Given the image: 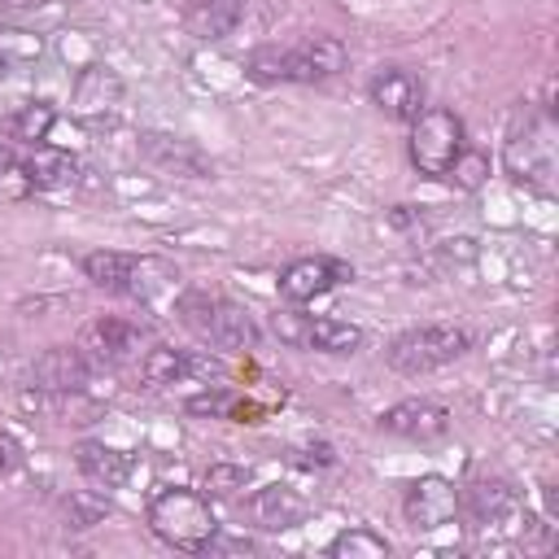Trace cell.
Wrapping results in <instances>:
<instances>
[{
    "label": "cell",
    "instance_id": "1",
    "mask_svg": "<svg viewBox=\"0 0 559 559\" xmlns=\"http://www.w3.org/2000/svg\"><path fill=\"white\" fill-rule=\"evenodd\" d=\"M148 528L175 546V550H188V555H201L214 533H218V520H214V507L205 493L197 489H162L153 502H148Z\"/></svg>",
    "mask_w": 559,
    "mask_h": 559
},
{
    "label": "cell",
    "instance_id": "2",
    "mask_svg": "<svg viewBox=\"0 0 559 559\" xmlns=\"http://www.w3.org/2000/svg\"><path fill=\"white\" fill-rule=\"evenodd\" d=\"M467 349V332L454 323H424V328H406L389 341L384 362L402 376H428L445 362H454Z\"/></svg>",
    "mask_w": 559,
    "mask_h": 559
},
{
    "label": "cell",
    "instance_id": "3",
    "mask_svg": "<svg viewBox=\"0 0 559 559\" xmlns=\"http://www.w3.org/2000/svg\"><path fill=\"white\" fill-rule=\"evenodd\" d=\"M411 122H415L411 127V162H415V170L428 175V179H445L450 162L463 148L459 114H450V109H419Z\"/></svg>",
    "mask_w": 559,
    "mask_h": 559
},
{
    "label": "cell",
    "instance_id": "4",
    "mask_svg": "<svg viewBox=\"0 0 559 559\" xmlns=\"http://www.w3.org/2000/svg\"><path fill=\"white\" fill-rule=\"evenodd\" d=\"M402 511H406L411 528H424V533L445 528L459 515V485L437 476V472H428V476L411 480V489L402 498Z\"/></svg>",
    "mask_w": 559,
    "mask_h": 559
},
{
    "label": "cell",
    "instance_id": "5",
    "mask_svg": "<svg viewBox=\"0 0 559 559\" xmlns=\"http://www.w3.org/2000/svg\"><path fill=\"white\" fill-rule=\"evenodd\" d=\"M502 166H507V175L515 179V183H528V188H550V170H555V162H550V140H546V127H524V131H515L511 140H507V148H502Z\"/></svg>",
    "mask_w": 559,
    "mask_h": 559
},
{
    "label": "cell",
    "instance_id": "6",
    "mask_svg": "<svg viewBox=\"0 0 559 559\" xmlns=\"http://www.w3.org/2000/svg\"><path fill=\"white\" fill-rule=\"evenodd\" d=\"M354 275V266L349 262H341V258H297V262H288L284 266V275H280V293H284V301H314V297H323L328 288H336V284H345Z\"/></svg>",
    "mask_w": 559,
    "mask_h": 559
},
{
    "label": "cell",
    "instance_id": "7",
    "mask_svg": "<svg viewBox=\"0 0 559 559\" xmlns=\"http://www.w3.org/2000/svg\"><path fill=\"white\" fill-rule=\"evenodd\" d=\"M380 428L393 437H406V441H437L450 428V411L441 402H428V397H406L380 415Z\"/></svg>",
    "mask_w": 559,
    "mask_h": 559
},
{
    "label": "cell",
    "instance_id": "8",
    "mask_svg": "<svg viewBox=\"0 0 559 559\" xmlns=\"http://www.w3.org/2000/svg\"><path fill=\"white\" fill-rule=\"evenodd\" d=\"M367 92H371V105L384 118H397V122H411L419 114V105H424V83L411 70H402V66L376 70V79H371Z\"/></svg>",
    "mask_w": 559,
    "mask_h": 559
},
{
    "label": "cell",
    "instance_id": "9",
    "mask_svg": "<svg viewBox=\"0 0 559 559\" xmlns=\"http://www.w3.org/2000/svg\"><path fill=\"white\" fill-rule=\"evenodd\" d=\"M459 511L476 524V528H493L520 515V493L507 480H476L467 485V493L459 489Z\"/></svg>",
    "mask_w": 559,
    "mask_h": 559
},
{
    "label": "cell",
    "instance_id": "10",
    "mask_svg": "<svg viewBox=\"0 0 559 559\" xmlns=\"http://www.w3.org/2000/svg\"><path fill=\"white\" fill-rule=\"evenodd\" d=\"M345 70V44L336 35H310L288 48V83H323Z\"/></svg>",
    "mask_w": 559,
    "mask_h": 559
},
{
    "label": "cell",
    "instance_id": "11",
    "mask_svg": "<svg viewBox=\"0 0 559 559\" xmlns=\"http://www.w3.org/2000/svg\"><path fill=\"white\" fill-rule=\"evenodd\" d=\"M122 100V79L109 70V66H87L79 70L74 79V92H70V105L79 118H109Z\"/></svg>",
    "mask_w": 559,
    "mask_h": 559
},
{
    "label": "cell",
    "instance_id": "12",
    "mask_svg": "<svg viewBox=\"0 0 559 559\" xmlns=\"http://www.w3.org/2000/svg\"><path fill=\"white\" fill-rule=\"evenodd\" d=\"M87 358H96V362H127L135 349H140V328L135 323H127V319H114V314H105V319H92L87 328H83V345H79Z\"/></svg>",
    "mask_w": 559,
    "mask_h": 559
},
{
    "label": "cell",
    "instance_id": "13",
    "mask_svg": "<svg viewBox=\"0 0 559 559\" xmlns=\"http://www.w3.org/2000/svg\"><path fill=\"white\" fill-rule=\"evenodd\" d=\"M83 384H87V354L83 349L57 345V349L39 354V362H35V389H44V393H79Z\"/></svg>",
    "mask_w": 559,
    "mask_h": 559
},
{
    "label": "cell",
    "instance_id": "14",
    "mask_svg": "<svg viewBox=\"0 0 559 559\" xmlns=\"http://www.w3.org/2000/svg\"><path fill=\"white\" fill-rule=\"evenodd\" d=\"M249 515L258 520V528H266V533H284V528L301 524V515H306V498H301L297 489H288V485H262V489L253 493V502H249Z\"/></svg>",
    "mask_w": 559,
    "mask_h": 559
},
{
    "label": "cell",
    "instance_id": "15",
    "mask_svg": "<svg viewBox=\"0 0 559 559\" xmlns=\"http://www.w3.org/2000/svg\"><path fill=\"white\" fill-rule=\"evenodd\" d=\"M201 336H210V341L223 345V349H245V345L258 341V328H253V314H249L245 306L210 297V314H205Z\"/></svg>",
    "mask_w": 559,
    "mask_h": 559
},
{
    "label": "cell",
    "instance_id": "16",
    "mask_svg": "<svg viewBox=\"0 0 559 559\" xmlns=\"http://www.w3.org/2000/svg\"><path fill=\"white\" fill-rule=\"evenodd\" d=\"M240 17H245V0H188L183 4V26L205 44L227 39Z\"/></svg>",
    "mask_w": 559,
    "mask_h": 559
},
{
    "label": "cell",
    "instance_id": "17",
    "mask_svg": "<svg viewBox=\"0 0 559 559\" xmlns=\"http://www.w3.org/2000/svg\"><path fill=\"white\" fill-rule=\"evenodd\" d=\"M74 459H79V472H83L96 489H122L127 476H131V459H127L122 450L105 445V441H83V445L74 450Z\"/></svg>",
    "mask_w": 559,
    "mask_h": 559
},
{
    "label": "cell",
    "instance_id": "18",
    "mask_svg": "<svg viewBox=\"0 0 559 559\" xmlns=\"http://www.w3.org/2000/svg\"><path fill=\"white\" fill-rule=\"evenodd\" d=\"M22 175H26L31 188H66L74 179V157L57 144H35L22 157Z\"/></svg>",
    "mask_w": 559,
    "mask_h": 559
},
{
    "label": "cell",
    "instance_id": "19",
    "mask_svg": "<svg viewBox=\"0 0 559 559\" xmlns=\"http://www.w3.org/2000/svg\"><path fill=\"white\" fill-rule=\"evenodd\" d=\"M301 345L319 349V354H354L362 345V328L358 323H345V319H306L301 332H297Z\"/></svg>",
    "mask_w": 559,
    "mask_h": 559
},
{
    "label": "cell",
    "instance_id": "20",
    "mask_svg": "<svg viewBox=\"0 0 559 559\" xmlns=\"http://www.w3.org/2000/svg\"><path fill=\"white\" fill-rule=\"evenodd\" d=\"M83 271L96 288L105 293H127L131 288V275H135V258L131 253H114V249H96L83 258Z\"/></svg>",
    "mask_w": 559,
    "mask_h": 559
},
{
    "label": "cell",
    "instance_id": "21",
    "mask_svg": "<svg viewBox=\"0 0 559 559\" xmlns=\"http://www.w3.org/2000/svg\"><path fill=\"white\" fill-rule=\"evenodd\" d=\"M140 376H144V384H175L179 376H188V354L170 349V345H153L140 358Z\"/></svg>",
    "mask_w": 559,
    "mask_h": 559
},
{
    "label": "cell",
    "instance_id": "22",
    "mask_svg": "<svg viewBox=\"0 0 559 559\" xmlns=\"http://www.w3.org/2000/svg\"><path fill=\"white\" fill-rule=\"evenodd\" d=\"M328 555L332 559H384L389 555V542L371 528H345L328 542Z\"/></svg>",
    "mask_w": 559,
    "mask_h": 559
},
{
    "label": "cell",
    "instance_id": "23",
    "mask_svg": "<svg viewBox=\"0 0 559 559\" xmlns=\"http://www.w3.org/2000/svg\"><path fill=\"white\" fill-rule=\"evenodd\" d=\"M253 485V472L245 463H214L205 472V498H240Z\"/></svg>",
    "mask_w": 559,
    "mask_h": 559
},
{
    "label": "cell",
    "instance_id": "24",
    "mask_svg": "<svg viewBox=\"0 0 559 559\" xmlns=\"http://www.w3.org/2000/svg\"><path fill=\"white\" fill-rule=\"evenodd\" d=\"M445 179L454 183V188H463V192H476L485 179H489V157L485 153H476V148H459V157L450 162V170H445Z\"/></svg>",
    "mask_w": 559,
    "mask_h": 559
},
{
    "label": "cell",
    "instance_id": "25",
    "mask_svg": "<svg viewBox=\"0 0 559 559\" xmlns=\"http://www.w3.org/2000/svg\"><path fill=\"white\" fill-rule=\"evenodd\" d=\"M245 74L258 83H288V48H258L245 61Z\"/></svg>",
    "mask_w": 559,
    "mask_h": 559
},
{
    "label": "cell",
    "instance_id": "26",
    "mask_svg": "<svg viewBox=\"0 0 559 559\" xmlns=\"http://www.w3.org/2000/svg\"><path fill=\"white\" fill-rule=\"evenodd\" d=\"M48 127H52V109L48 105H26V109H17L13 118H9V131L17 135V140H44L48 135Z\"/></svg>",
    "mask_w": 559,
    "mask_h": 559
},
{
    "label": "cell",
    "instance_id": "27",
    "mask_svg": "<svg viewBox=\"0 0 559 559\" xmlns=\"http://www.w3.org/2000/svg\"><path fill=\"white\" fill-rule=\"evenodd\" d=\"M17 463H22V445H17V437H13V432H4V428H0V476L17 472Z\"/></svg>",
    "mask_w": 559,
    "mask_h": 559
},
{
    "label": "cell",
    "instance_id": "28",
    "mask_svg": "<svg viewBox=\"0 0 559 559\" xmlns=\"http://www.w3.org/2000/svg\"><path fill=\"white\" fill-rule=\"evenodd\" d=\"M13 162H17V157H13V148H9V144H0V179L13 170Z\"/></svg>",
    "mask_w": 559,
    "mask_h": 559
},
{
    "label": "cell",
    "instance_id": "29",
    "mask_svg": "<svg viewBox=\"0 0 559 559\" xmlns=\"http://www.w3.org/2000/svg\"><path fill=\"white\" fill-rule=\"evenodd\" d=\"M4 70H9V61H4V52H0V79H4Z\"/></svg>",
    "mask_w": 559,
    "mask_h": 559
}]
</instances>
